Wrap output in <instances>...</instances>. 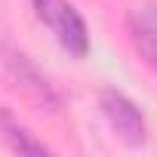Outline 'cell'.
<instances>
[{
  "mask_svg": "<svg viewBox=\"0 0 157 157\" xmlns=\"http://www.w3.org/2000/svg\"><path fill=\"white\" fill-rule=\"evenodd\" d=\"M34 16L49 28V34L59 40V46L71 56H86L90 52V31L83 16L74 10L71 0H31Z\"/></svg>",
  "mask_w": 157,
  "mask_h": 157,
  "instance_id": "1",
  "label": "cell"
},
{
  "mask_svg": "<svg viewBox=\"0 0 157 157\" xmlns=\"http://www.w3.org/2000/svg\"><path fill=\"white\" fill-rule=\"evenodd\" d=\"M99 105H102V114H105V120L111 123V129H114L126 145H142V142H145L148 126H145V117H142L139 105H136L129 96H123V93H117V90H105Z\"/></svg>",
  "mask_w": 157,
  "mask_h": 157,
  "instance_id": "2",
  "label": "cell"
},
{
  "mask_svg": "<svg viewBox=\"0 0 157 157\" xmlns=\"http://www.w3.org/2000/svg\"><path fill=\"white\" fill-rule=\"evenodd\" d=\"M126 31L136 52L157 71V3H139L126 16Z\"/></svg>",
  "mask_w": 157,
  "mask_h": 157,
  "instance_id": "3",
  "label": "cell"
},
{
  "mask_svg": "<svg viewBox=\"0 0 157 157\" xmlns=\"http://www.w3.org/2000/svg\"><path fill=\"white\" fill-rule=\"evenodd\" d=\"M6 62H10L13 74L19 77V83H25V86H28L37 99H43L46 105H59V96L52 93L49 80H46V77H43V74H40V71H37V68H34V65L22 56V52H10V59H6Z\"/></svg>",
  "mask_w": 157,
  "mask_h": 157,
  "instance_id": "4",
  "label": "cell"
},
{
  "mask_svg": "<svg viewBox=\"0 0 157 157\" xmlns=\"http://www.w3.org/2000/svg\"><path fill=\"white\" fill-rule=\"evenodd\" d=\"M0 132H3L6 145H10L13 151H19V154H49V148H46L40 139H34L10 111H0Z\"/></svg>",
  "mask_w": 157,
  "mask_h": 157,
  "instance_id": "5",
  "label": "cell"
}]
</instances>
